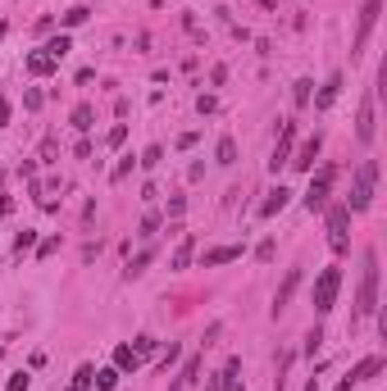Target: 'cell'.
Wrapping results in <instances>:
<instances>
[{"mask_svg":"<svg viewBox=\"0 0 387 391\" xmlns=\"http://www.w3.org/2000/svg\"><path fill=\"white\" fill-rule=\"evenodd\" d=\"M378 314V246H365V269H360V287H355V309H351V327L360 318Z\"/></svg>","mask_w":387,"mask_h":391,"instance_id":"1","label":"cell"},{"mask_svg":"<svg viewBox=\"0 0 387 391\" xmlns=\"http://www.w3.org/2000/svg\"><path fill=\"white\" fill-rule=\"evenodd\" d=\"M374 187H378V160H360V169L351 173V196H346L342 205L351 214H365L374 205Z\"/></svg>","mask_w":387,"mask_h":391,"instance_id":"2","label":"cell"},{"mask_svg":"<svg viewBox=\"0 0 387 391\" xmlns=\"http://www.w3.org/2000/svg\"><path fill=\"white\" fill-rule=\"evenodd\" d=\"M337 292H342V269L328 264V269L314 278V314H328L332 305H337Z\"/></svg>","mask_w":387,"mask_h":391,"instance_id":"3","label":"cell"},{"mask_svg":"<svg viewBox=\"0 0 387 391\" xmlns=\"http://www.w3.org/2000/svg\"><path fill=\"white\" fill-rule=\"evenodd\" d=\"M332 182H337V164H323L319 173L310 178V191L301 196V205H305L310 214H314V209H323V205H328V191H332Z\"/></svg>","mask_w":387,"mask_h":391,"instance_id":"4","label":"cell"},{"mask_svg":"<svg viewBox=\"0 0 387 391\" xmlns=\"http://www.w3.org/2000/svg\"><path fill=\"white\" fill-rule=\"evenodd\" d=\"M323 218H328V246L337 250V255H346V246H351V237H346V228H351V209L346 205H323Z\"/></svg>","mask_w":387,"mask_h":391,"instance_id":"5","label":"cell"},{"mask_svg":"<svg viewBox=\"0 0 387 391\" xmlns=\"http://www.w3.org/2000/svg\"><path fill=\"white\" fill-rule=\"evenodd\" d=\"M378 14H383V0H365L360 14H355V41H351V55H360L369 46V32L378 28Z\"/></svg>","mask_w":387,"mask_h":391,"instance_id":"6","label":"cell"},{"mask_svg":"<svg viewBox=\"0 0 387 391\" xmlns=\"http://www.w3.org/2000/svg\"><path fill=\"white\" fill-rule=\"evenodd\" d=\"M374 91H365V100H360V109H355V142L369 146L374 142V132H378V119H374Z\"/></svg>","mask_w":387,"mask_h":391,"instance_id":"7","label":"cell"},{"mask_svg":"<svg viewBox=\"0 0 387 391\" xmlns=\"http://www.w3.org/2000/svg\"><path fill=\"white\" fill-rule=\"evenodd\" d=\"M292 146H296V119H283V137H278L274 155H269V173H278V169H287V160H292Z\"/></svg>","mask_w":387,"mask_h":391,"instance_id":"8","label":"cell"},{"mask_svg":"<svg viewBox=\"0 0 387 391\" xmlns=\"http://www.w3.org/2000/svg\"><path fill=\"white\" fill-rule=\"evenodd\" d=\"M319 151H323V132H314V137H305L301 142V151H296V160H287L296 173H310L314 169V160H319Z\"/></svg>","mask_w":387,"mask_h":391,"instance_id":"9","label":"cell"},{"mask_svg":"<svg viewBox=\"0 0 387 391\" xmlns=\"http://www.w3.org/2000/svg\"><path fill=\"white\" fill-rule=\"evenodd\" d=\"M337 96H342V73H328V77H323V87L314 91L310 100H314V109L323 114V109H332V105H337Z\"/></svg>","mask_w":387,"mask_h":391,"instance_id":"10","label":"cell"},{"mask_svg":"<svg viewBox=\"0 0 387 391\" xmlns=\"http://www.w3.org/2000/svg\"><path fill=\"white\" fill-rule=\"evenodd\" d=\"M301 278H305V273H301V269H287V278H283V287H278V292H274V318H278V314H283V309H287V305H292V296H296Z\"/></svg>","mask_w":387,"mask_h":391,"instance_id":"11","label":"cell"},{"mask_svg":"<svg viewBox=\"0 0 387 391\" xmlns=\"http://www.w3.org/2000/svg\"><path fill=\"white\" fill-rule=\"evenodd\" d=\"M378 373H383V355H365V359H360V364H355L351 373H346V382H351V387H360V382L378 378Z\"/></svg>","mask_w":387,"mask_h":391,"instance_id":"12","label":"cell"},{"mask_svg":"<svg viewBox=\"0 0 387 391\" xmlns=\"http://www.w3.org/2000/svg\"><path fill=\"white\" fill-rule=\"evenodd\" d=\"M287 200H292V191L283 182L274 187V191L265 196V205H260V218H274V214H283V209H287Z\"/></svg>","mask_w":387,"mask_h":391,"instance_id":"13","label":"cell"},{"mask_svg":"<svg viewBox=\"0 0 387 391\" xmlns=\"http://www.w3.org/2000/svg\"><path fill=\"white\" fill-rule=\"evenodd\" d=\"M196 378H200V350H196V355H187V364H182V373L173 378V387H169V391H187V387H196Z\"/></svg>","mask_w":387,"mask_h":391,"instance_id":"14","label":"cell"},{"mask_svg":"<svg viewBox=\"0 0 387 391\" xmlns=\"http://www.w3.org/2000/svg\"><path fill=\"white\" fill-rule=\"evenodd\" d=\"M23 68H28V73H32V77H50V73H55V59H50V55H46V50H32V55H28V59H23Z\"/></svg>","mask_w":387,"mask_h":391,"instance_id":"15","label":"cell"},{"mask_svg":"<svg viewBox=\"0 0 387 391\" xmlns=\"http://www.w3.org/2000/svg\"><path fill=\"white\" fill-rule=\"evenodd\" d=\"M232 260H242V246H214V250H205V269H219V264H232Z\"/></svg>","mask_w":387,"mask_h":391,"instance_id":"16","label":"cell"},{"mask_svg":"<svg viewBox=\"0 0 387 391\" xmlns=\"http://www.w3.org/2000/svg\"><path fill=\"white\" fill-rule=\"evenodd\" d=\"M114 369L119 373H137L142 369V355H137L133 346H114Z\"/></svg>","mask_w":387,"mask_h":391,"instance_id":"17","label":"cell"},{"mask_svg":"<svg viewBox=\"0 0 387 391\" xmlns=\"http://www.w3.org/2000/svg\"><path fill=\"white\" fill-rule=\"evenodd\" d=\"M151 264H155V246H146L142 255H133V260H128V269H123V278L133 283V278H142V273L151 269Z\"/></svg>","mask_w":387,"mask_h":391,"instance_id":"18","label":"cell"},{"mask_svg":"<svg viewBox=\"0 0 387 391\" xmlns=\"http://www.w3.org/2000/svg\"><path fill=\"white\" fill-rule=\"evenodd\" d=\"M41 50H46V55H50V59L59 64V59H64V55L73 50V37H68V32H59V37H50V41H46Z\"/></svg>","mask_w":387,"mask_h":391,"instance_id":"19","label":"cell"},{"mask_svg":"<svg viewBox=\"0 0 387 391\" xmlns=\"http://www.w3.org/2000/svg\"><path fill=\"white\" fill-rule=\"evenodd\" d=\"M214 164H223V169L237 164V142H232V137H219V146H214Z\"/></svg>","mask_w":387,"mask_h":391,"instance_id":"20","label":"cell"},{"mask_svg":"<svg viewBox=\"0 0 387 391\" xmlns=\"http://www.w3.org/2000/svg\"><path fill=\"white\" fill-rule=\"evenodd\" d=\"M91 19V10L87 5H73V10H64L59 14V23H64V32H73V28H82V23Z\"/></svg>","mask_w":387,"mask_h":391,"instance_id":"21","label":"cell"},{"mask_svg":"<svg viewBox=\"0 0 387 391\" xmlns=\"http://www.w3.org/2000/svg\"><path fill=\"white\" fill-rule=\"evenodd\" d=\"M310 96H314V82H310V77H296V82H292V105L305 109V105H310Z\"/></svg>","mask_w":387,"mask_h":391,"instance_id":"22","label":"cell"},{"mask_svg":"<svg viewBox=\"0 0 387 391\" xmlns=\"http://www.w3.org/2000/svg\"><path fill=\"white\" fill-rule=\"evenodd\" d=\"M68 123H73V132H91V123H96V109H91V105H77L73 114H68Z\"/></svg>","mask_w":387,"mask_h":391,"instance_id":"23","label":"cell"},{"mask_svg":"<svg viewBox=\"0 0 387 391\" xmlns=\"http://www.w3.org/2000/svg\"><path fill=\"white\" fill-rule=\"evenodd\" d=\"M119 378H123L119 369H96V378H91V387H96V391H114V387H119Z\"/></svg>","mask_w":387,"mask_h":391,"instance_id":"24","label":"cell"},{"mask_svg":"<svg viewBox=\"0 0 387 391\" xmlns=\"http://www.w3.org/2000/svg\"><path fill=\"white\" fill-rule=\"evenodd\" d=\"M191 255H196V241H191V237H182V246L173 250V269H187V264H191Z\"/></svg>","mask_w":387,"mask_h":391,"instance_id":"25","label":"cell"},{"mask_svg":"<svg viewBox=\"0 0 387 391\" xmlns=\"http://www.w3.org/2000/svg\"><path fill=\"white\" fill-rule=\"evenodd\" d=\"M133 164H137L133 155H123V160H119V164H114V169H110V182H128V173H133Z\"/></svg>","mask_w":387,"mask_h":391,"instance_id":"26","label":"cell"},{"mask_svg":"<svg viewBox=\"0 0 387 391\" xmlns=\"http://www.w3.org/2000/svg\"><path fill=\"white\" fill-rule=\"evenodd\" d=\"M123 142H128V123H114V128L105 132V146H110V151H119Z\"/></svg>","mask_w":387,"mask_h":391,"instance_id":"27","label":"cell"},{"mask_svg":"<svg viewBox=\"0 0 387 391\" xmlns=\"http://www.w3.org/2000/svg\"><path fill=\"white\" fill-rule=\"evenodd\" d=\"M160 160H164V146H146L137 164H142V169H160Z\"/></svg>","mask_w":387,"mask_h":391,"instance_id":"28","label":"cell"},{"mask_svg":"<svg viewBox=\"0 0 387 391\" xmlns=\"http://www.w3.org/2000/svg\"><path fill=\"white\" fill-rule=\"evenodd\" d=\"M91 378H96V369H91V364H82V369L73 373V382H68V387H73V391H87V387H91Z\"/></svg>","mask_w":387,"mask_h":391,"instance_id":"29","label":"cell"},{"mask_svg":"<svg viewBox=\"0 0 387 391\" xmlns=\"http://www.w3.org/2000/svg\"><path fill=\"white\" fill-rule=\"evenodd\" d=\"M155 346H160V341H155V337H151V332H142V337H133V350H137V355H142V359H146V355H151V350H155Z\"/></svg>","mask_w":387,"mask_h":391,"instance_id":"30","label":"cell"},{"mask_svg":"<svg viewBox=\"0 0 387 391\" xmlns=\"http://www.w3.org/2000/svg\"><path fill=\"white\" fill-rule=\"evenodd\" d=\"M14 250H19V255H23V250H37V232H32V228H23L19 241H14Z\"/></svg>","mask_w":387,"mask_h":391,"instance_id":"31","label":"cell"},{"mask_svg":"<svg viewBox=\"0 0 387 391\" xmlns=\"http://www.w3.org/2000/svg\"><path fill=\"white\" fill-rule=\"evenodd\" d=\"M59 250V237H46V241H37V260H50Z\"/></svg>","mask_w":387,"mask_h":391,"instance_id":"32","label":"cell"},{"mask_svg":"<svg viewBox=\"0 0 387 391\" xmlns=\"http://www.w3.org/2000/svg\"><path fill=\"white\" fill-rule=\"evenodd\" d=\"M319 346H323V332H319V327H310V337H305V355L314 359V355H319Z\"/></svg>","mask_w":387,"mask_h":391,"instance_id":"33","label":"cell"},{"mask_svg":"<svg viewBox=\"0 0 387 391\" xmlns=\"http://www.w3.org/2000/svg\"><path fill=\"white\" fill-rule=\"evenodd\" d=\"M155 232H160V214H146L142 228H137V237H155Z\"/></svg>","mask_w":387,"mask_h":391,"instance_id":"34","label":"cell"},{"mask_svg":"<svg viewBox=\"0 0 387 391\" xmlns=\"http://www.w3.org/2000/svg\"><path fill=\"white\" fill-rule=\"evenodd\" d=\"M28 387H32V373H14V378H10V387H5V391H28Z\"/></svg>","mask_w":387,"mask_h":391,"instance_id":"35","label":"cell"},{"mask_svg":"<svg viewBox=\"0 0 387 391\" xmlns=\"http://www.w3.org/2000/svg\"><path fill=\"white\" fill-rule=\"evenodd\" d=\"M178 355H182V346H178V341H169V350H164V355H160V369H169V364H173Z\"/></svg>","mask_w":387,"mask_h":391,"instance_id":"36","label":"cell"},{"mask_svg":"<svg viewBox=\"0 0 387 391\" xmlns=\"http://www.w3.org/2000/svg\"><path fill=\"white\" fill-rule=\"evenodd\" d=\"M23 105H28V109H41V105H46V96L32 87V91H23Z\"/></svg>","mask_w":387,"mask_h":391,"instance_id":"37","label":"cell"},{"mask_svg":"<svg viewBox=\"0 0 387 391\" xmlns=\"http://www.w3.org/2000/svg\"><path fill=\"white\" fill-rule=\"evenodd\" d=\"M274 241H260V250H255V260H260V264H269V260H274Z\"/></svg>","mask_w":387,"mask_h":391,"instance_id":"38","label":"cell"},{"mask_svg":"<svg viewBox=\"0 0 387 391\" xmlns=\"http://www.w3.org/2000/svg\"><path fill=\"white\" fill-rule=\"evenodd\" d=\"M182 209H187V200H182V196H173V200H169V218L178 223V218H182Z\"/></svg>","mask_w":387,"mask_h":391,"instance_id":"39","label":"cell"},{"mask_svg":"<svg viewBox=\"0 0 387 391\" xmlns=\"http://www.w3.org/2000/svg\"><path fill=\"white\" fill-rule=\"evenodd\" d=\"M196 109H200V114H214V109H219V100H214V96H196Z\"/></svg>","mask_w":387,"mask_h":391,"instance_id":"40","label":"cell"},{"mask_svg":"<svg viewBox=\"0 0 387 391\" xmlns=\"http://www.w3.org/2000/svg\"><path fill=\"white\" fill-rule=\"evenodd\" d=\"M219 332H223V323H210V327H205V337H200V346H214V337H219Z\"/></svg>","mask_w":387,"mask_h":391,"instance_id":"41","label":"cell"},{"mask_svg":"<svg viewBox=\"0 0 387 391\" xmlns=\"http://www.w3.org/2000/svg\"><path fill=\"white\" fill-rule=\"evenodd\" d=\"M55 155H59L55 142H41V160H46V164H55Z\"/></svg>","mask_w":387,"mask_h":391,"instance_id":"42","label":"cell"},{"mask_svg":"<svg viewBox=\"0 0 387 391\" xmlns=\"http://www.w3.org/2000/svg\"><path fill=\"white\" fill-rule=\"evenodd\" d=\"M210 82H214V87H223V82H228V68H223V64H214V73H210Z\"/></svg>","mask_w":387,"mask_h":391,"instance_id":"43","label":"cell"},{"mask_svg":"<svg viewBox=\"0 0 387 391\" xmlns=\"http://www.w3.org/2000/svg\"><path fill=\"white\" fill-rule=\"evenodd\" d=\"M0 123H10V100L0 96Z\"/></svg>","mask_w":387,"mask_h":391,"instance_id":"44","label":"cell"},{"mask_svg":"<svg viewBox=\"0 0 387 391\" xmlns=\"http://www.w3.org/2000/svg\"><path fill=\"white\" fill-rule=\"evenodd\" d=\"M10 209H14V200H10V196H0V218L10 214Z\"/></svg>","mask_w":387,"mask_h":391,"instance_id":"45","label":"cell"},{"mask_svg":"<svg viewBox=\"0 0 387 391\" xmlns=\"http://www.w3.org/2000/svg\"><path fill=\"white\" fill-rule=\"evenodd\" d=\"M305 391H319V382H314V378H310V382H305Z\"/></svg>","mask_w":387,"mask_h":391,"instance_id":"46","label":"cell"},{"mask_svg":"<svg viewBox=\"0 0 387 391\" xmlns=\"http://www.w3.org/2000/svg\"><path fill=\"white\" fill-rule=\"evenodd\" d=\"M64 391H73V387H64ZM87 391H96V387H87Z\"/></svg>","mask_w":387,"mask_h":391,"instance_id":"47","label":"cell"}]
</instances>
